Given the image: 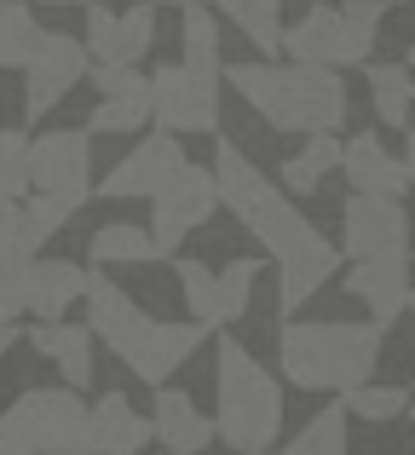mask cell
<instances>
[{
	"label": "cell",
	"mask_w": 415,
	"mask_h": 455,
	"mask_svg": "<svg viewBox=\"0 0 415 455\" xmlns=\"http://www.w3.org/2000/svg\"><path fill=\"white\" fill-rule=\"evenodd\" d=\"M225 18L243 29V41L254 46V58H277L283 52V0H213Z\"/></svg>",
	"instance_id": "4316f807"
},
{
	"label": "cell",
	"mask_w": 415,
	"mask_h": 455,
	"mask_svg": "<svg viewBox=\"0 0 415 455\" xmlns=\"http://www.w3.org/2000/svg\"><path fill=\"white\" fill-rule=\"evenodd\" d=\"M46 6H81L87 12V6H99V0H46Z\"/></svg>",
	"instance_id": "b9f144b4"
},
{
	"label": "cell",
	"mask_w": 415,
	"mask_h": 455,
	"mask_svg": "<svg viewBox=\"0 0 415 455\" xmlns=\"http://www.w3.org/2000/svg\"><path fill=\"white\" fill-rule=\"evenodd\" d=\"M29 139L23 127H0V202H29Z\"/></svg>",
	"instance_id": "f546056e"
},
{
	"label": "cell",
	"mask_w": 415,
	"mask_h": 455,
	"mask_svg": "<svg viewBox=\"0 0 415 455\" xmlns=\"http://www.w3.org/2000/svg\"><path fill=\"white\" fill-rule=\"evenodd\" d=\"M340 173H347V185L358 190V196H398V202H404V190H410L404 162H398L375 133H352L347 139V162H340Z\"/></svg>",
	"instance_id": "ffe728a7"
},
{
	"label": "cell",
	"mask_w": 415,
	"mask_h": 455,
	"mask_svg": "<svg viewBox=\"0 0 415 455\" xmlns=\"http://www.w3.org/2000/svg\"><path fill=\"white\" fill-rule=\"evenodd\" d=\"M185 167V145H180V133H168V127H156V133H145L133 150L122 156V162L104 173V185H99V196H110V202H133V196H150L156 202L162 190L173 185V173Z\"/></svg>",
	"instance_id": "8fae6325"
},
{
	"label": "cell",
	"mask_w": 415,
	"mask_h": 455,
	"mask_svg": "<svg viewBox=\"0 0 415 455\" xmlns=\"http://www.w3.org/2000/svg\"><path fill=\"white\" fill-rule=\"evenodd\" d=\"M225 87H231L271 133H300V122H294V87H289V69L283 64H271V58L225 64Z\"/></svg>",
	"instance_id": "5bb4252c"
},
{
	"label": "cell",
	"mask_w": 415,
	"mask_h": 455,
	"mask_svg": "<svg viewBox=\"0 0 415 455\" xmlns=\"http://www.w3.org/2000/svg\"><path fill=\"white\" fill-rule=\"evenodd\" d=\"M180 46H185V58H180L185 69L225 81V35H219V18H213V6L180 12Z\"/></svg>",
	"instance_id": "cb8c5ba5"
},
{
	"label": "cell",
	"mask_w": 415,
	"mask_h": 455,
	"mask_svg": "<svg viewBox=\"0 0 415 455\" xmlns=\"http://www.w3.org/2000/svg\"><path fill=\"white\" fill-rule=\"evenodd\" d=\"M150 46H156V0H133L122 12V46H116L110 69H139Z\"/></svg>",
	"instance_id": "4dcf8cb0"
},
{
	"label": "cell",
	"mask_w": 415,
	"mask_h": 455,
	"mask_svg": "<svg viewBox=\"0 0 415 455\" xmlns=\"http://www.w3.org/2000/svg\"><path fill=\"white\" fill-rule=\"evenodd\" d=\"M29 266L35 259H0V323L29 311Z\"/></svg>",
	"instance_id": "d590c367"
},
{
	"label": "cell",
	"mask_w": 415,
	"mask_h": 455,
	"mask_svg": "<svg viewBox=\"0 0 415 455\" xmlns=\"http://www.w3.org/2000/svg\"><path fill=\"white\" fill-rule=\"evenodd\" d=\"M387 0H340V6H312L283 29V52L294 64H323V69H370L375 64V35H381Z\"/></svg>",
	"instance_id": "5b68a950"
},
{
	"label": "cell",
	"mask_w": 415,
	"mask_h": 455,
	"mask_svg": "<svg viewBox=\"0 0 415 455\" xmlns=\"http://www.w3.org/2000/svg\"><path fill=\"white\" fill-rule=\"evenodd\" d=\"M340 162H347V139H335V133L300 139V150L283 162V190H289V196H312V190L323 185Z\"/></svg>",
	"instance_id": "603a6c76"
},
{
	"label": "cell",
	"mask_w": 415,
	"mask_h": 455,
	"mask_svg": "<svg viewBox=\"0 0 415 455\" xmlns=\"http://www.w3.org/2000/svg\"><path fill=\"white\" fill-rule=\"evenodd\" d=\"M0 421L23 438L29 455H99L92 438V403L69 387H23Z\"/></svg>",
	"instance_id": "8992f818"
},
{
	"label": "cell",
	"mask_w": 415,
	"mask_h": 455,
	"mask_svg": "<svg viewBox=\"0 0 415 455\" xmlns=\"http://www.w3.org/2000/svg\"><path fill=\"white\" fill-rule=\"evenodd\" d=\"M162 6H173V12H191V6H208V0H162Z\"/></svg>",
	"instance_id": "60d3db41"
},
{
	"label": "cell",
	"mask_w": 415,
	"mask_h": 455,
	"mask_svg": "<svg viewBox=\"0 0 415 455\" xmlns=\"http://www.w3.org/2000/svg\"><path fill=\"white\" fill-rule=\"evenodd\" d=\"M81 41H87L92 64L110 69L116 64V46H122V12H110L104 0H99V6H87V29H81Z\"/></svg>",
	"instance_id": "e575fe53"
},
{
	"label": "cell",
	"mask_w": 415,
	"mask_h": 455,
	"mask_svg": "<svg viewBox=\"0 0 415 455\" xmlns=\"http://www.w3.org/2000/svg\"><path fill=\"white\" fill-rule=\"evenodd\" d=\"M277 369L300 392H358L381 369V329L347 317H289L277 329Z\"/></svg>",
	"instance_id": "3957f363"
},
{
	"label": "cell",
	"mask_w": 415,
	"mask_h": 455,
	"mask_svg": "<svg viewBox=\"0 0 415 455\" xmlns=\"http://www.w3.org/2000/svg\"><path fill=\"white\" fill-rule=\"evenodd\" d=\"M92 52L81 35H64V29H41V41H35L29 64H23V122H41V116H52L58 104L69 99V92L81 87V81H92Z\"/></svg>",
	"instance_id": "52a82bcc"
},
{
	"label": "cell",
	"mask_w": 415,
	"mask_h": 455,
	"mask_svg": "<svg viewBox=\"0 0 415 455\" xmlns=\"http://www.w3.org/2000/svg\"><path fill=\"white\" fill-rule=\"evenodd\" d=\"M87 259H92V271H110V266H150V259H162V248H156V231H150V225L104 220L99 231H92V243H87Z\"/></svg>",
	"instance_id": "7402d4cb"
},
{
	"label": "cell",
	"mask_w": 415,
	"mask_h": 455,
	"mask_svg": "<svg viewBox=\"0 0 415 455\" xmlns=\"http://www.w3.org/2000/svg\"><path fill=\"white\" fill-rule=\"evenodd\" d=\"M289 87H294V122H300L306 139L347 127V81H340V69L289 64Z\"/></svg>",
	"instance_id": "2e32d148"
},
{
	"label": "cell",
	"mask_w": 415,
	"mask_h": 455,
	"mask_svg": "<svg viewBox=\"0 0 415 455\" xmlns=\"http://www.w3.org/2000/svg\"><path fill=\"white\" fill-rule=\"evenodd\" d=\"M340 283H347L352 300L370 311V323L381 334L410 311V294H415L410 259H358V266H347V277H340Z\"/></svg>",
	"instance_id": "9a60e30c"
},
{
	"label": "cell",
	"mask_w": 415,
	"mask_h": 455,
	"mask_svg": "<svg viewBox=\"0 0 415 455\" xmlns=\"http://www.w3.org/2000/svg\"><path fill=\"white\" fill-rule=\"evenodd\" d=\"M219 208H225V202H219V179H213V167L185 162L180 173H173V185L150 202V231H156L162 259H180L185 236H191L196 225H208Z\"/></svg>",
	"instance_id": "ba28073f"
},
{
	"label": "cell",
	"mask_w": 415,
	"mask_h": 455,
	"mask_svg": "<svg viewBox=\"0 0 415 455\" xmlns=\"http://www.w3.org/2000/svg\"><path fill=\"white\" fill-rule=\"evenodd\" d=\"M266 455H271V450H266Z\"/></svg>",
	"instance_id": "7dc6e473"
},
{
	"label": "cell",
	"mask_w": 415,
	"mask_h": 455,
	"mask_svg": "<svg viewBox=\"0 0 415 455\" xmlns=\"http://www.w3.org/2000/svg\"><path fill=\"white\" fill-rule=\"evenodd\" d=\"M0 259H35L29 254V213H23V202H0Z\"/></svg>",
	"instance_id": "8d00e7d4"
},
{
	"label": "cell",
	"mask_w": 415,
	"mask_h": 455,
	"mask_svg": "<svg viewBox=\"0 0 415 455\" xmlns=\"http://www.w3.org/2000/svg\"><path fill=\"white\" fill-rule=\"evenodd\" d=\"M150 427H156L162 450H173V455H203L208 444H219L213 415H203V403L180 387H162L156 398H150Z\"/></svg>",
	"instance_id": "e0dca14e"
},
{
	"label": "cell",
	"mask_w": 415,
	"mask_h": 455,
	"mask_svg": "<svg viewBox=\"0 0 415 455\" xmlns=\"http://www.w3.org/2000/svg\"><path fill=\"white\" fill-rule=\"evenodd\" d=\"M99 104L87 116V133L99 139H133L145 133V122H156V87L145 69H92Z\"/></svg>",
	"instance_id": "7c38bea8"
},
{
	"label": "cell",
	"mask_w": 415,
	"mask_h": 455,
	"mask_svg": "<svg viewBox=\"0 0 415 455\" xmlns=\"http://www.w3.org/2000/svg\"><path fill=\"white\" fill-rule=\"evenodd\" d=\"M213 427L236 455H266L283 438V380L231 334L213 340Z\"/></svg>",
	"instance_id": "277c9868"
},
{
	"label": "cell",
	"mask_w": 415,
	"mask_h": 455,
	"mask_svg": "<svg viewBox=\"0 0 415 455\" xmlns=\"http://www.w3.org/2000/svg\"><path fill=\"white\" fill-rule=\"evenodd\" d=\"M81 208H87V202H76V196H41V190H35V196L23 202V213H29V254L41 259V248L52 243Z\"/></svg>",
	"instance_id": "1f68e13d"
},
{
	"label": "cell",
	"mask_w": 415,
	"mask_h": 455,
	"mask_svg": "<svg viewBox=\"0 0 415 455\" xmlns=\"http://www.w3.org/2000/svg\"><path fill=\"white\" fill-rule=\"evenodd\" d=\"M92 266H76V259H35L29 266V317L41 323H64L69 306L92 294Z\"/></svg>",
	"instance_id": "d6986e66"
},
{
	"label": "cell",
	"mask_w": 415,
	"mask_h": 455,
	"mask_svg": "<svg viewBox=\"0 0 415 455\" xmlns=\"http://www.w3.org/2000/svg\"><path fill=\"white\" fill-rule=\"evenodd\" d=\"M150 87H156V122L168 133H213L219 127V81L213 76H196L185 64H156Z\"/></svg>",
	"instance_id": "4fadbf2b"
},
{
	"label": "cell",
	"mask_w": 415,
	"mask_h": 455,
	"mask_svg": "<svg viewBox=\"0 0 415 455\" xmlns=\"http://www.w3.org/2000/svg\"><path fill=\"white\" fill-rule=\"evenodd\" d=\"M404 64H410V69H415V41H410V52H404Z\"/></svg>",
	"instance_id": "7bdbcfd3"
},
{
	"label": "cell",
	"mask_w": 415,
	"mask_h": 455,
	"mask_svg": "<svg viewBox=\"0 0 415 455\" xmlns=\"http://www.w3.org/2000/svg\"><path fill=\"white\" fill-rule=\"evenodd\" d=\"M404 173H410V190H415V127H410V150H404Z\"/></svg>",
	"instance_id": "ab89813d"
},
{
	"label": "cell",
	"mask_w": 415,
	"mask_h": 455,
	"mask_svg": "<svg viewBox=\"0 0 415 455\" xmlns=\"http://www.w3.org/2000/svg\"><path fill=\"white\" fill-rule=\"evenodd\" d=\"M410 311H415V294H410Z\"/></svg>",
	"instance_id": "f6af8a7d"
},
{
	"label": "cell",
	"mask_w": 415,
	"mask_h": 455,
	"mask_svg": "<svg viewBox=\"0 0 415 455\" xmlns=\"http://www.w3.org/2000/svg\"><path fill=\"white\" fill-rule=\"evenodd\" d=\"M283 455H352V444H347V403H323V410L283 444Z\"/></svg>",
	"instance_id": "f1b7e54d"
},
{
	"label": "cell",
	"mask_w": 415,
	"mask_h": 455,
	"mask_svg": "<svg viewBox=\"0 0 415 455\" xmlns=\"http://www.w3.org/2000/svg\"><path fill=\"white\" fill-rule=\"evenodd\" d=\"M162 455H173V450H162Z\"/></svg>",
	"instance_id": "bcb514c9"
},
{
	"label": "cell",
	"mask_w": 415,
	"mask_h": 455,
	"mask_svg": "<svg viewBox=\"0 0 415 455\" xmlns=\"http://www.w3.org/2000/svg\"><path fill=\"white\" fill-rule=\"evenodd\" d=\"M12 346H18V323H0V357H6Z\"/></svg>",
	"instance_id": "f35d334b"
},
{
	"label": "cell",
	"mask_w": 415,
	"mask_h": 455,
	"mask_svg": "<svg viewBox=\"0 0 415 455\" xmlns=\"http://www.w3.org/2000/svg\"><path fill=\"white\" fill-rule=\"evenodd\" d=\"M0 455H29V450H23V438H18V433H12V427H6V421H0Z\"/></svg>",
	"instance_id": "74e56055"
},
{
	"label": "cell",
	"mask_w": 415,
	"mask_h": 455,
	"mask_svg": "<svg viewBox=\"0 0 415 455\" xmlns=\"http://www.w3.org/2000/svg\"><path fill=\"white\" fill-rule=\"evenodd\" d=\"M410 398L415 392H404V387H358V392H347V415H358V421H398V415H410Z\"/></svg>",
	"instance_id": "d6a6232c"
},
{
	"label": "cell",
	"mask_w": 415,
	"mask_h": 455,
	"mask_svg": "<svg viewBox=\"0 0 415 455\" xmlns=\"http://www.w3.org/2000/svg\"><path fill=\"white\" fill-rule=\"evenodd\" d=\"M259 277H266V266H259V259H231V266H219V283H225V323H243V317H248Z\"/></svg>",
	"instance_id": "836d02e7"
},
{
	"label": "cell",
	"mask_w": 415,
	"mask_h": 455,
	"mask_svg": "<svg viewBox=\"0 0 415 455\" xmlns=\"http://www.w3.org/2000/svg\"><path fill=\"white\" fill-rule=\"evenodd\" d=\"M363 81H370L375 122L404 133L410 116H415V76H410V64H370V69H363Z\"/></svg>",
	"instance_id": "484cf974"
},
{
	"label": "cell",
	"mask_w": 415,
	"mask_h": 455,
	"mask_svg": "<svg viewBox=\"0 0 415 455\" xmlns=\"http://www.w3.org/2000/svg\"><path fill=\"white\" fill-rule=\"evenodd\" d=\"M213 179H219V202L231 208V220L254 236L277 266V306L283 317H300V306L317 289H329V277L340 271V248L306 220L289 202V190L271 185L231 139L213 145Z\"/></svg>",
	"instance_id": "6da1fadb"
},
{
	"label": "cell",
	"mask_w": 415,
	"mask_h": 455,
	"mask_svg": "<svg viewBox=\"0 0 415 455\" xmlns=\"http://www.w3.org/2000/svg\"><path fill=\"white\" fill-rule=\"evenodd\" d=\"M92 340H99V334H92L87 323H35L29 329V352L46 357L69 392L92 387Z\"/></svg>",
	"instance_id": "ac0fdd59"
},
{
	"label": "cell",
	"mask_w": 415,
	"mask_h": 455,
	"mask_svg": "<svg viewBox=\"0 0 415 455\" xmlns=\"http://www.w3.org/2000/svg\"><path fill=\"white\" fill-rule=\"evenodd\" d=\"M41 29H46V23L35 18L29 0H0V69H23V64H29Z\"/></svg>",
	"instance_id": "83f0119b"
},
{
	"label": "cell",
	"mask_w": 415,
	"mask_h": 455,
	"mask_svg": "<svg viewBox=\"0 0 415 455\" xmlns=\"http://www.w3.org/2000/svg\"><path fill=\"white\" fill-rule=\"evenodd\" d=\"M340 254L358 259H410V213L398 196H358L340 202Z\"/></svg>",
	"instance_id": "9c48e42d"
},
{
	"label": "cell",
	"mask_w": 415,
	"mask_h": 455,
	"mask_svg": "<svg viewBox=\"0 0 415 455\" xmlns=\"http://www.w3.org/2000/svg\"><path fill=\"white\" fill-rule=\"evenodd\" d=\"M92 438H99V455H139L156 438L150 427V410H139L127 392H99L92 398Z\"/></svg>",
	"instance_id": "44dd1931"
},
{
	"label": "cell",
	"mask_w": 415,
	"mask_h": 455,
	"mask_svg": "<svg viewBox=\"0 0 415 455\" xmlns=\"http://www.w3.org/2000/svg\"><path fill=\"white\" fill-rule=\"evenodd\" d=\"M173 277H180V300L191 311V323H203L208 334L225 329V283L219 271L203 266V259H173Z\"/></svg>",
	"instance_id": "d4e9b609"
},
{
	"label": "cell",
	"mask_w": 415,
	"mask_h": 455,
	"mask_svg": "<svg viewBox=\"0 0 415 455\" xmlns=\"http://www.w3.org/2000/svg\"><path fill=\"white\" fill-rule=\"evenodd\" d=\"M29 185L41 196H76L87 202L92 190V133L87 127H52L29 139Z\"/></svg>",
	"instance_id": "30bf717a"
},
{
	"label": "cell",
	"mask_w": 415,
	"mask_h": 455,
	"mask_svg": "<svg viewBox=\"0 0 415 455\" xmlns=\"http://www.w3.org/2000/svg\"><path fill=\"white\" fill-rule=\"evenodd\" d=\"M87 329L99 334V346H110L150 392H162L185 363L191 352L208 340L203 323H162L150 317L133 294L122 289L116 277H92V294H87Z\"/></svg>",
	"instance_id": "7a4b0ae2"
},
{
	"label": "cell",
	"mask_w": 415,
	"mask_h": 455,
	"mask_svg": "<svg viewBox=\"0 0 415 455\" xmlns=\"http://www.w3.org/2000/svg\"><path fill=\"white\" fill-rule=\"evenodd\" d=\"M410 421H415V398H410Z\"/></svg>",
	"instance_id": "ee69618b"
}]
</instances>
